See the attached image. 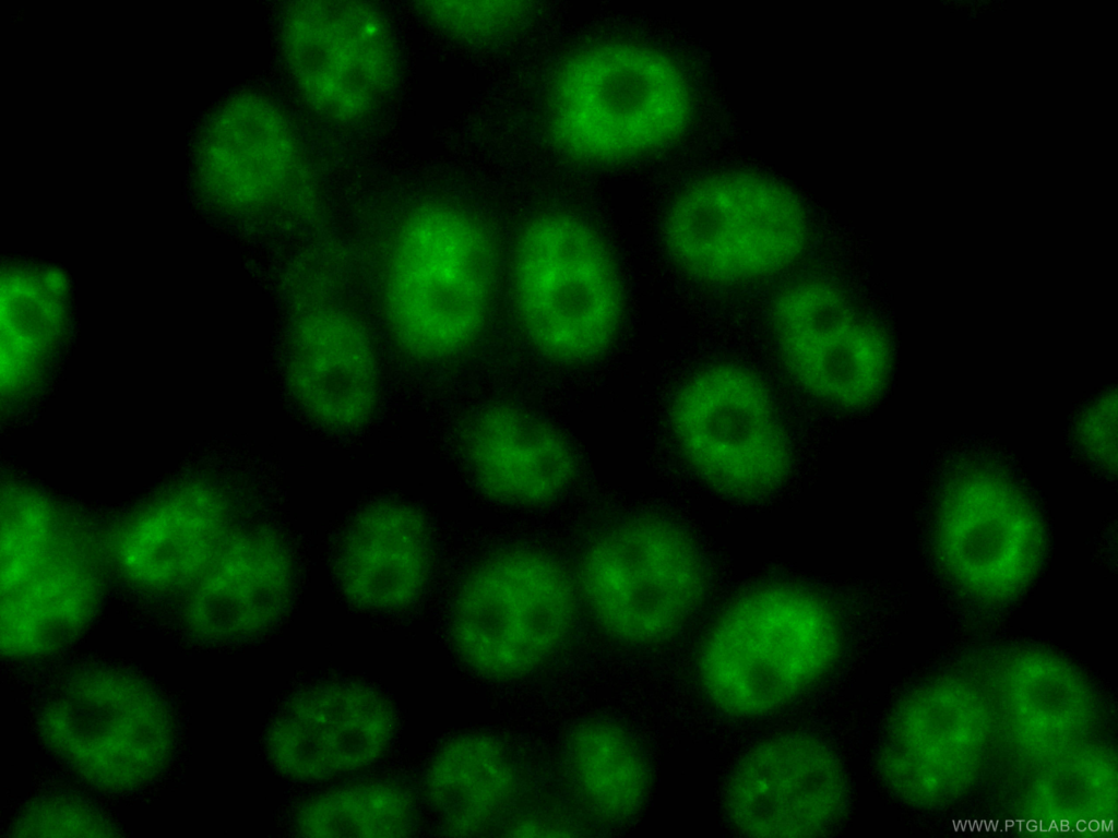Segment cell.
Segmentation results:
<instances>
[{"label": "cell", "mask_w": 1118, "mask_h": 838, "mask_svg": "<svg viewBox=\"0 0 1118 838\" xmlns=\"http://www.w3.org/2000/svg\"><path fill=\"white\" fill-rule=\"evenodd\" d=\"M496 248L487 226L450 203L412 210L394 228L381 290L389 332L408 355L439 360L466 349L488 320Z\"/></svg>", "instance_id": "1"}, {"label": "cell", "mask_w": 1118, "mask_h": 838, "mask_svg": "<svg viewBox=\"0 0 1118 838\" xmlns=\"http://www.w3.org/2000/svg\"><path fill=\"white\" fill-rule=\"evenodd\" d=\"M689 84L661 51L637 44L587 47L557 71L547 99V125L561 152L607 163L663 148L686 129Z\"/></svg>", "instance_id": "2"}, {"label": "cell", "mask_w": 1118, "mask_h": 838, "mask_svg": "<svg viewBox=\"0 0 1118 838\" xmlns=\"http://www.w3.org/2000/svg\"><path fill=\"white\" fill-rule=\"evenodd\" d=\"M841 648L829 607L807 590L770 586L730 604L699 653L704 691L738 716L774 711L823 678Z\"/></svg>", "instance_id": "3"}, {"label": "cell", "mask_w": 1118, "mask_h": 838, "mask_svg": "<svg viewBox=\"0 0 1118 838\" xmlns=\"http://www.w3.org/2000/svg\"><path fill=\"white\" fill-rule=\"evenodd\" d=\"M511 291L524 335L550 359L597 357L618 331L622 296L609 251L591 227L568 214L539 215L521 231Z\"/></svg>", "instance_id": "4"}, {"label": "cell", "mask_w": 1118, "mask_h": 838, "mask_svg": "<svg viewBox=\"0 0 1118 838\" xmlns=\"http://www.w3.org/2000/svg\"><path fill=\"white\" fill-rule=\"evenodd\" d=\"M677 264L710 283L774 275L804 252L808 223L798 199L774 179L726 171L697 180L673 203L665 223Z\"/></svg>", "instance_id": "5"}, {"label": "cell", "mask_w": 1118, "mask_h": 838, "mask_svg": "<svg viewBox=\"0 0 1118 838\" xmlns=\"http://www.w3.org/2000/svg\"><path fill=\"white\" fill-rule=\"evenodd\" d=\"M575 616L576 589L559 563L533 551H509L486 561L463 585L453 636L475 669L514 677L547 661Z\"/></svg>", "instance_id": "6"}, {"label": "cell", "mask_w": 1118, "mask_h": 838, "mask_svg": "<svg viewBox=\"0 0 1118 838\" xmlns=\"http://www.w3.org/2000/svg\"><path fill=\"white\" fill-rule=\"evenodd\" d=\"M703 573L687 536L655 518H635L597 538L579 568V589L610 635L633 644L671 636L700 601Z\"/></svg>", "instance_id": "7"}, {"label": "cell", "mask_w": 1118, "mask_h": 838, "mask_svg": "<svg viewBox=\"0 0 1118 838\" xmlns=\"http://www.w3.org/2000/svg\"><path fill=\"white\" fill-rule=\"evenodd\" d=\"M673 427L688 460L728 495L766 494L788 474L789 447L771 398L740 368H709L689 380L675 399Z\"/></svg>", "instance_id": "8"}, {"label": "cell", "mask_w": 1118, "mask_h": 838, "mask_svg": "<svg viewBox=\"0 0 1118 838\" xmlns=\"http://www.w3.org/2000/svg\"><path fill=\"white\" fill-rule=\"evenodd\" d=\"M281 39L302 99L331 121L368 117L393 86V34L382 13L367 2H294L283 14Z\"/></svg>", "instance_id": "9"}, {"label": "cell", "mask_w": 1118, "mask_h": 838, "mask_svg": "<svg viewBox=\"0 0 1118 838\" xmlns=\"http://www.w3.org/2000/svg\"><path fill=\"white\" fill-rule=\"evenodd\" d=\"M846 797L842 768L813 739L768 740L748 752L725 794L728 817L750 837L823 835L838 818Z\"/></svg>", "instance_id": "10"}, {"label": "cell", "mask_w": 1118, "mask_h": 838, "mask_svg": "<svg viewBox=\"0 0 1118 838\" xmlns=\"http://www.w3.org/2000/svg\"><path fill=\"white\" fill-rule=\"evenodd\" d=\"M395 729L389 703L357 684H328L295 696L275 718L267 738L277 770L297 780L354 773L385 751Z\"/></svg>", "instance_id": "11"}, {"label": "cell", "mask_w": 1118, "mask_h": 838, "mask_svg": "<svg viewBox=\"0 0 1118 838\" xmlns=\"http://www.w3.org/2000/svg\"><path fill=\"white\" fill-rule=\"evenodd\" d=\"M287 382L302 410L321 424H361L374 408L379 384L376 352L362 325L334 307L304 313L289 339Z\"/></svg>", "instance_id": "12"}, {"label": "cell", "mask_w": 1118, "mask_h": 838, "mask_svg": "<svg viewBox=\"0 0 1118 838\" xmlns=\"http://www.w3.org/2000/svg\"><path fill=\"white\" fill-rule=\"evenodd\" d=\"M465 447L483 489L512 504L535 505L559 495L574 474V457L550 424L507 405L483 410L471 423Z\"/></svg>", "instance_id": "13"}, {"label": "cell", "mask_w": 1118, "mask_h": 838, "mask_svg": "<svg viewBox=\"0 0 1118 838\" xmlns=\"http://www.w3.org/2000/svg\"><path fill=\"white\" fill-rule=\"evenodd\" d=\"M428 537L411 508L384 503L362 513L344 541L338 575L345 594L372 609L399 608L420 592L428 573Z\"/></svg>", "instance_id": "14"}, {"label": "cell", "mask_w": 1118, "mask_h": 838, "mask_svg": "<svg viewBox=\"0 0 1118 838\" xmlns=\"http://www.w3.org/2000/svg\"><path fill=\"white\" fill-rule=\"evenodd\" d=\"M426 789L443 830L480 835L506 813L515 792V774L493 739L468 734L447 743L432 759Z\"/></svg>", "instance_id": "15"}, {"label": "cell", "mask_w": 1118, "mask_h": 838, "mask_svg": "<svg viewBox=\"0 0 1118 838\" xmlns=\"http://www.w3.org/2000/svg\"><path fill=\"white\" fill-rule=\"evenodd\" d=\"M241 105L230 136L233 192L241 203L274 206L301 182L300 145L290 122L272 101L254 98Z\"/></svg>", "instance_id": "16"}, {"label": "cell", "mask_w": 1118, "mask_h": 838, "mask_svg": "<svg viewBox=\"0 0 1118 838\" xmlns=\"http://www.w3.org/2000/svg\"><path fill=\"white\" fill-rule=\"evenodd\" d=\"M209 496H176L142 514L123 531V567L178 575L201 565L217 546L222 513Z\"/></svg>", "instance_id": "17"}, {"label": "cell", "mask_w": 1118, "mask_h": 838, "mask_svg": "<svg viewBox=\"0 0 1118 838\" xmlns=\"http://www.w3.org/2000/svg\"><path fill=\"white\" fill-rule=\"evenodd\" d=\"M569 758L576 791L594 815L620 822L640 809L646 795V765L620 728L603 722L582 727Z\"/></svg>", "instance_id": "18"}, {"label": "cell", "mask_w": 1118, "mask_h": 838, "mask_svg": "<svg viewBox=\"0 0 1118 838\" xmlns=\"http://www.w3.org/2000/svg\"><path fill=\"white\" fill-rule=\"evenodd\" d=\"M792 375L819 398L855 407L880 391L887 351L876 330L856 320L845 330L783 356Z\"/></svg>", "instance_id": "19"}, {"label": "cell", "mask_w": 1118, "mask_h": 838, "mask_svg": "<svg viewBox=\"0 0 1118 838\" xmlns=\"http://www.w3.org/2000/svg\"><path fill=\"white\" fill-rule=\"evenodd\" d=\"M413 803L399 786L367 782L322 794L296 818L305 837H396L413 826Z\"/></svg>", "instance_id": "20"}, {"label": "cell", "mask_w": 1118, "mask_h": 838, "mask_svg": "<svg viewBox=\"0 0 1118 838\" xmlns=\"http://www.w3.org/2000/svg\"><path fill=\"white\" fill-rule=\"evenodd\" d=\"M856 320L842 292L818 279L801 280L785 288L773 309L774 328L783 356L806 349L843 331Z\"/></svg>", "instance_id": "21"}, {"label": "cell", "mask_w": 1118, "mask_h": 838, "mask_svg": "<svg viewBox=\"0 0 1118 838\" xmlns=\"http://www.w3.org/2000/svg\"><path fill=\"white\" fill-rule=\"evenodd\" d=\"M426 14L445 32L466 39L508 33L528 13L524 2H425Z\"/></svg>", "instance_id": "22"}]
</instances>
